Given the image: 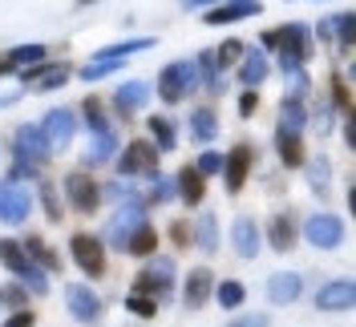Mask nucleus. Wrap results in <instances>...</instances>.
I'll return each mask as SVG.
<instances>
[{"mask_svg":"<svg viewBox=\"0 0 356 327\" xmlns=\"http://www.w3.org/2000/svg\"><path fill=\"white\" fill-rule=\"evenodd\" d=\"M259 12H264L259 0H222V4L202 12V21L207 24H235V21H247V17H259Z\"/></svg>","mask_w":356,"mask_h":327,"instance_id":"nucleus-20","label":"nucleus"},{"mask_svg":"<svg viewBox=\"0 0 356 327\" xmlns=\"http://www.w3.org/2000/svg\"><path fill=\"white\" fill-rule=\"evenodd\" d=\"M328 21H332V41L348 53L353 49V12H332Z\"/></svg>","mask_w":356,"mask_h":327,"instance_id":"nucleus-43","label":"nucleus"},{"mask_svg":"<svg viewBox=\"0 0 356 327\" xmlns=\"http://www.w3.org/2000/svg\"><path fill=\"white\" fill-rule=\"evenodd\" d=\"M33 215V194L21 182H0V222L4 226H21Z\"/></svg>","mask_w":356,"mask_h":327,"instance_id":"nucleus-11","label":"nucleus"},{"mask_svg":"<svg viewBox=\"0 0 356 327\" xmlns=\"http://www.w3.org/2000/svg\"><path fill=\"white\" fill-rule=\"evenodd\" d=\"M65 307H69V315H73L77 324H86V327H93L97 319H102V311H106L102 295H97L89 283H69L65 287Z\"/></svg>","mask_w":356,"mask_h":327,"instance_id":"nucleus-10","label":"nucleus"},{"mask_svg":"<svg viewBox=\"0 0 356 327\" xmlns=\"http://www.w3.org/2000/svg\"><path fill=\"white\" fill-rule=\"evenodd\" d=\"M113 158H118V133L106 130V133H93V142H89V150L81 153V170H97V166H110Z\"/></svg>","mask_w":356,"mask_h":327,"instance_id":"nucleus-24","label":"nucleus"},{"mask_svg":"<svg viewBox=\"0 0 356 327\" xmlns=\"http://www.w3.org/2000/svg\"><path fill=\"white\" fill-rule=\"evenodd\" d=\"M0 262H4V271H13L17 279L29 271V255H24V246L17 239H0Z\"/></svg>","mask_w":356,"mask_h":327,"instance_id":"nucleus-34","label":"nucleus"},{"mask_svg":"<svg viewBox=\"0 0 356 327\" xmlns=\"http://www.w3.org/2000/svg\"><path fill=\"white\" fill-rule=\"evenodd\" d=\"M81 117H86L89 133L110 130V113H106V106H102V97H86V101H81Z\"/></svg>","mask_w":356,"mask_h":327,"instance_id":"nucleus-36","label":"nucleus"},{"mask_svg":"<svg viewBox=\"0 0 356 327\" xmlns=\"http://www.w3.org/2000/svg\"><path fill=\"white\" fill-rule=\"evenodd\" d=\"M37 194H41V206H44V218L49 222H61L65 218V206H61V194H57V186L53 182H37Z\"/></svg>","mask_w":356,"mask_h":327,"instance_id":"nucleus-38","label":"nucleus"},{"mask_svg":"<svg viewBox=\"0 0 356 327\" xmlns=\"http://www.w3.org/2000/svg\"><path fill=\"white\" fill-rule=\"evenodd\" d=\"M186 8H199V4H219V0H182Z\"/></svg>","mask_w":356,"mask_h":327,"instance_id":"nucleus-58","label":"nucleus"},{"mask_svg":"<svg viewBox=\"0 0 356 327\" xmlns=\"http://www.w3.org/2000/svg\"><path fill=\"white\" fill-rule=\"evenodd\" d=\"M195 166H199V174H202V178L219 174V170H222V153H215V150H202V153H199V162H195Z\"/></svg>","mask_w":356,"mask_h":327,"instance_id":"nucleus-49","label":"nucleus"},{"mask_svg":"<svg viewBox=\"0 0 356 327\" xmlns=\"http://www.w3.org/2000/svg\"><path fill=\"white\" fill-rule=\"evenodd\" d=\"M21 283L29 287V295H37V299H41V295H49V271L37 267V262H29V271L21 275Z\"/></svg>","mask_w":356,"mask_h":327,"instance_id":"nucleus-44","label":"nucleus"},{"mask_svg":"<svg viewBox=\"0 0 356 327\" xmlns=\"http://www.w3.org/2000/svg\"><path fill=\"white\" fill-rule=\"evenodd\" d=\"M41 174V166H33V162H17L8 174H4V182H24V178H37Z\"/></svg>","mask_w":356,"mask_h":327,"instance_id":"nucleus-52","label":"nucleus"},{"mask_svg":"<svg viewBox=\"0 0 356 327\" xmlns=\"http://www.w3.org/2000/svg\"><path fill=\"white\" fill-rule=\"evenodd\" d=\"M150 101V81H142V77H134V81H122L118 93H113V106L122 117H134V113H142Z\"/></svg>","mask_w":356,"mask_h":327,"instance_id":"nucleus-22","label":"nucleus"},{"mask_svg":"<svg viewBox=\"0 0 356 327\" xmlns=\"http://www.w3.org/2000/svg\"><path fill=\"white\" fill-rule=\"evenodd\" d=\"M146 49H154V37H130V41L106 44V49H97L93 57H97V61H126L130 53H146Z\"/></svg>","mask_w":356,"mask_h":327,"instance_id":"nucleus-31","label":"nucleus"},{"mask_svg":"<svg viewBox=\"0 0 356 327\" xmlns=\"http://www.w3.org/2000/svg\"><path fill=\"white\" fill-rule=\"evenodd\" d=\"M186 93H195V65L191 61H170L158 73V97L166 106H178Z\"/></svg>","mask_w":356,"mask_h":327,"instance_id":"nucleus-7","label":"nucleus"},{"mask_svg":"<svg viewBox=\"0 0 356 327\" xmlns=\"http://www.w3.org/2000/svg\"><path fill=\"white\" fill-rule=\"evenodd\" d=\"M356 303V283L353 279H332L316 291V307L320 311H353Z\"/></svg>","mask_w":356,"mask_h":327,"instance_id":"nucleus-21","label":"nucleus"},{"mask_svg":"<svg viewBox=\"0 0 356 327\" xmlns=\"http://www.w3.org/2000/svg\"><path fill=\"white\" fill-rule=\"evenodd\" d=\"M21 101V93H0V109H8V106H17Z\"/></svg>","mask_w":356,"mask_h":327,"instance_id":"nucleus-56","label":"nucleus"},{"mask_svg":"<svg viewBox=\"0 0 356 327\" xmlns=\"http://www.w3.org/2000/svg\"><path fill=\"white\" fill-rule=\"evenodd\" d=\"M284 81H288V93H291V97H308L312 81H308V73H304V65H300V69H288V73H284Z\"/></svg>","mask_w":356,"mask_h":327,"instance_id":"nucleus-47","label":"nucleus"},{"mask_svg":"<svg viewBox=\"0 0 356 327\" xmlns=\"http://www.w3.org/2000/svg\"><path fill=\"white\" fill-rule=\"evenodd\" d=\"M251 166H255V146H251V142H235L231 153H222V170H219V174H222L227 194H239V190H243Z\"/></svg>","mask_w":356,"mask_h":327,"instance_id":"nucleus-9","label":"nucleus"},{"mask_svg":"<svg viewBox=\"0 0 356 327\" xmlns=\"http://www.w3.org/2000/svg\"><path fill=\"white\" fill-rule=\"evenodd\" d=\"M280 33V57H288V61H296V65H304L312 57V28L308 24H300V21H291L284 24V28H275Z\"/></svg>","mask_w":356,"mask_h":327,"instance_id":"nucleus-13","label":"nucleus"},{"mask_svg":"<svg viewBox=\"0 0 356 327\" xmlns=\"http://www.w3.org/2000/svg\"><path fill=\"white\" fill-rule=\"evenodd\" d=\"M300 170H304V178H308L312 194L328 198V186H332V162H328V158H312V162H304Z\"/></svg>","mask_w":356,"mask_h":327,"instance_id":"nucleus-30","label":"nucleus"},{"mask_svg":"<svg viewBox=\"0 0 356 327\" xmlns=\"http://www.w3.org/2000/svg\"><path fill=\"white\" fill-rule=\"evenodd\" d=\"M239 57H243V44H239V41H231V37H227V41H222L219 49H215V65H219L222 73H227V69L235 65Z\"/></svg>","mask_w":356,"mask_h":327,"instance_id":"nucleus-46","label":"nucleus"},{"mask_svg":"<svg viewBox=\"0 0 356 327\" xmlns=\"http://www.w3.org/2000/svg\"><path fill=\"white\" fill-rule=\"evenodd\" d=\"M332 106L340 109V113H348V109H353V97H348V81H344L340 73H332Z\"/></svg>","mask_w":356,"mask_h":327,"instance_id":"nucleus-48","label":"nucleus"},{"mask_svg":"<svg viewBox=\"0 0 356 327\" xmlns=\"http://www.w3.org/2000/svg\"><path fill=\"white\" fill-rule=\"evenodd\" d=\"M255 109H259V89H243L239 93V117H255Z\"/></svg>","mask_w":356,"mask_h":327,"instance_id":"nucleus-51","label":"nucleus"},{"mask_svg":"<svg viewBox=\"0 0 356 327\" xmlns=\"http://www.w3.org/2000/svg\"><path fill=\"white\" fill-rule=\"evenodd\" d=\"M146 202H154V206H166V202H178L175 178H162V174H154V178H150V198H146Z\"/></svg>","mask_w":356,"mask_h":327,"instance_id":"nucleus-42","label":"nucleus"},{"mask_svg":"<svg viewBox=\"0 0 356 327\" xmlns=\"http://www.w3.org/2000/svg\"><path fill=\"white\" fill-rule=\"evenodd\" d=\"M275 130H284V133H304L308 130V101L284 93V97H280V121H275Z\"/></svg>","mask_w":356,"mask_h":327,"instance_id":"nucleus-25","label":"nucleus"},{"mask_svg":"<svg viewBox=\"0 0 356 327\" xmlns=\"http://www.w3.org/2000/svg\"><path fill=\"white\" fill-rule=\"evenodd\" d=\"M122 303H126V311H130V315H138V319H154V315H158V299L142 295V291H130Z\"/></svg>","mask_w":356,"mask_h":327,"instance_id":"nucleus-41","label":"nucleus"},{"mask_svg":"<svg viewBox=\"0 0 356 327\" xmlns=\"http://www.w3.org/2000/svg\"><path fill=\"white\" fill-rule=\"evenodd\" d=\"M170 239H175L178 246H191V222H175V226H170Z\"/></svg>","mask_w":356,"mask_h":327,"instance_id":"nucleus-53","label":"nucleus"},{"mask_svg":"<svg viewBox=\"0 0 356 327\" xmlns=\"http://www.w3.org/2000/svg\"><path fill=\"white\" fill-rule=\"evenodd\" d=\"M4 61H13L17 69H29V65H41L44 61V44H13L8 53H0Z\"/></svg>","mask_w":356,"mask_h":327,"instance_id":"nucleus-37","label":"nucleus"},{"mask_svg":"<svg viewBox=\"0 0 356 327\" xmlns=\"http://www.w3.org/2000/svg\"><path fill=\"white\" fill-rule=\"evenodd\" d=\"M61 190H65L69 206L77 210V215H93L97 206H102V190H97V182L89 170H69L65 182H61Z\"/></svg>","mask_w":356,"mask_h":327,"instance_id":"nucleus-8","label":"nucleus"},{"mask_svg":"<svg viewBox=\"0 0 356 327\" xmlns=\"http://www.w3.org/2000/svg\"><path fill=\"white\" fill-rule=\"evenodd\" d=\"M142 222H150V218H146V202H138V194H134V198H126V202H118L113 218L106 222V230H102V242L113 246V251H126L130 235Z\"/></svg>","mask_w":356,"mask_h":327,"instance_id":"nucleus-1","label":"nucleus"},{"mask_svg":"<svg viewBox=\"0 0 356 327\" xmlns=\"http://www.w3.org/2000/svg\"><path fill=\"white\" fill-rule=\"evenodd\" d=\"M41 133H44V142H49L53 153H65L69 142L77 137V113H73L69 106H53L41 117Z\"/></svg>","mask_w":356,"mask_h":327,"instance_id":"nucleus-6","label":"nucleus"},{"mask_svg":"<svg viewBox=\"0 0 356 327\" xmlns=\"http://www.w3.org/2000/svg\"><path fill=\"white\" fill-rule=\"evenodd\" d=\"M97 190H102V202H126V198H134L130 190V178H122V182H97Z\"/></svg>","mask_w":356,"mask_h":327,"instance_id":"nucleus-45","label":"nucleus"},{"mask_svg":"<svg viewBox=\"0 0 356 327\" xmlns=\"http://www.w3.org/2000/svg\"><path fill=\"white\" fill-rule=\"evenodd\" d=\"M175 283H178V262L175 259H150L138 275H134V287L130 291H142L150 299H170L175 295Z\"/></svg>","mask_w":356,"mask_h":327,"instance_id":"nucleus-2","label":"nucleus"},{"mask_svg":"<svg viewBox=\"0 0 356 327\" xmlns=\"http://www.w3.org/2000/svg\"><path fill=\"white\" fill-rule=\"evenodd\" d=\"M17 73H21V81L29 89H37V93H49V89H61V85H69V77H73V73H69V65H61V61H57V65H29V69H17Z\"/></svg>","mask_w":356,"mask_h":327,"instance_id":"nucleus-16","label":"nucleus"},{"mask_svg":"<svg viewBox=\"0 0 356 327\" xmlns=\"http://www.w3.org/2000/svg\"><path fill=\"white\" fill-rule=\"evenodd\" d=\"M154 251H158V230L150 226V222H142V226L130 235V242H126V255H134V259H150Z\"/></svg>","mask_w":356,"mask_h":327,"instance_id":"nucleus-32","label":"nucleus"},{"mask_svg":"<svg viewBox=\"0 0 356 327\" xmlns=\"http://www.w3.org/2000/svg\"><path fill=\"white\" fill-rule=\"evenodd\" d=\"M264 239H267V246H271L275 255H288L291 246H296V215H291L288 206H284V210H275V215L267 218Z\"/></svg>","mask_w":356,"mask_h":327,"instance_id":"nucleus-14","label":"nucleus"},{"mask_svg":"<svg viewBox=\"0 0 356 327\" xmlns=\"http://www.w3.org/2000/svg\"><path fill=\"white\" fill-rule=\"evenodd\" d=\"M89 4H97V0H77V8H89Z\"/></svg>","mask_w":356,"mask_h":327,"instance_id":"nucleus-59","label":"nucleus"},{"mask_svg":"<svg viewBox=\"0 0 356 327\" xmlns=\"http://www.w3.org/2000/svg\"><path fill=\"white\" fill-rule=\"evenodd\" d=\"M29 299H33V295H29V287H24L21 279L0 287V307H4V311H21V307H29Z\"/></svg>","mask_w":356,"mask_h":327,"instance_id":"nucleus-39","label":"nucleus"},{"mask_svg":"<svg viewBox=\"0 0 356 327\" xmlns=\"http://www.w3.org/2000/svg\"><path fill=\"white\" fill-rule=\"evenodd\" d=\"M275 153H280V162H284L288 170H300V166L308 162V153H304V137H300V133L275 130Z\"/></svg>","mask_w":356,"mask_h":327,"instance_id":"nucleus-28","label":"nucleus"},{"mask_svg":"<svg viewBox=\"0 0 356 327\" xmlns=\"http://www.w3.org/2000/svg\"><path fill=\"white\" fill-rule=\"evenodd\" d=\"M191 230H195L191 242L199 246L202 255H215V251H219V218H215V210H202L199 222H195Z\"/></svg>","mask_w":356,"mask_h":327,"instance_id":"nucleus-27","label":"nucleus"},{"mask_svg":"<svg viewBox=\"0 0 356 327\" xmlns=\"http://www.w3.org/2000/svg\"><path fill=\"white\" fill-rule=\"evenodd\" d=\"M211 291H215V275H211V267H195V271L186 275V283H182V307H186V311L207 307L211 303Z\"/></svg>","mask_w":356,"mask_h":327,"instance_id":"nucleus-19","label":"nucleus"},{"mask_svg":"<svg viewBox=\"0 0 356 327\" xmlns=\"http://www.w3.org/2000/svg\"><path fill=\"white\" fill-rule=\"evenodd\" d=\"M227 327H271L267 315H243V319H231Z\"/></svg>","mask_w":356,"mask_h":327,"instance_id":"nucleus-54","label":"nucleus"},{"mask_svg":"<svg viewBox=\"0 0 356 327\" xmlns=\"http://www.w3.org/2000/svg\"><path fill=\"white\" fill-rule=\"evenodd\" d=\"M211 299L222 307V311H235V307H243L247 299V287L239 283V279H222V283H215V291H211Z\"/></svg>","mask_w":356,"mask_h":327,"instance_id":"nucleus-33","label":"nucleus"},{"mask_svg":"<svg viewBox=\"0 0 356 327\" xmlns=\"http://www.w3.org/2000/svg\"><path fill=\"white\" fill-rule=\"evenodd\" d=\"M304 295V275L300 271H275L267 275V303L271 307H288Z\"/></svg>","mask_w":356,"mask_h":327,"instance_id":"nucleus-15","label":"nucleus"},{"mask_svg":"<svg viewBox=\"0 0 356 327\" xmlns=\"http://www.w3.org/2000/svg\"><path fill=\"white\" fill-rule=\"evenodd\" d=\"M316 33H320V41H332V21L324 17V21L316 24Z\"/></svg>","mask_w":356,"mask_h":327,"instance_id":"nucleus-55","label":"nucleus"},{"mask_svg":"<svg viewBox=\"0 0 356 327\" xmlns=\"http://www.w3.org/2000/svg\"><path fill=\"white\" fill-rule=\"evenodd\" d=\"M13 158H17V162H33V166H44V162L53 158L41 126H21V130L13 133Z\"/></svg>","mask_w":356,"mask_h":327,"instance_id":"nucleus-12","label":"nucleus"},{"mask_svg":"<svg viewBox=\"0 0 356 327\" xmlns=\"http://www.w3.org/2000/svg\"><path fill=\"white\" fill-rule=\"evenodd\" d=\"M191 137H195V146H211L219 137V113H215V106L191 109Z\"/></svg>","mask_w":356,"mask_h":327,"instance_id":"nucleus-26","label":"nucleus"},{"mask_svg":"<svg viewBox=\"0 0 356 327\" xmlns=\"http://www.w3.org/2000/svg\"><path fill=\"white\" fill-rule=\"evenodd\" d=\"M235 77H239V85L243 89H259L267 77H271V61H267V53L259 49V44H255V49H243Z\"/></svg>","mask_w":356,"mask_h":327,"instance_id":"nucleus-18","label":"nucleus"},{"mask_svg":"<svg viewBox=\"0 0 356 327\" xmlns=\"http://www.w3.org/2000/svg\"><path fill=\"white\" fill-rule=\"evenodd\" d=\"M4 327H37V311L33 307H21V311H8Z\"/></svg>","mask_w":356,"mask_h":327,"instance_id":"nucleus-50","label":"nucleus"},{"mask_svg":"<svg viewBox=\"0 0 356 327\" xmlns=\"http://www.w3.org/2000/svg\"><path fill=\"white\" fill-rule=\"evenodd\" d=\"M0 77H17V65H13V61H4V57H0Z\"/></svg>","mask_w":356,"mask_h":327,"instance_id":"nucleus-57","label":"nucleus"},{"mask_svg":"<svg viewBox=\"0 0 356 327\" xmlns=\"http://www.w3.org/2000/svg\"><path fill=\"white\" fill-rule=\"evenodd\" d=\"M146 126H150V133H154V146H158V150H166V153H170V150L178 146V130H175V121H170V117L154 113V117H150Z\"/></svg>","mask_w":356,"mask_h":327,"instance_id":"nucleus-35","label":"nucleus"},{"mask_svg":"<svg viewBox=\"0 0 356 327\" xmlns=\"http://www.w3.org/2000/svg\"><path fill=\"white\" fill-rule=\"evenodd\" d=\"M259 242H264V230H259V222L251 215H239L235 222H231V246H235V255L239 259H255L259 255Z\"/></svg>","mask_w":356,"mask_h":327,"instance_id":"nucleus-17","label":"nucleus"},{"mask_svg":"<svg viewBox=\"0 0 356 327\" xmlns=\"http://www.w3.org/2000/svg\"><path fill=\"white\" fill-rule=\"evenodd\" d=\"M304 242L316 246V251H336L344 242V218L340 215H328V210H316V215L304 218Z\"/></svg>","mask_w":356,"mask_h":327,"instance_id":"nucleus-5","label":"nucleus"},{"mask_svg":"<svg viewBox=\"0 0 356 327\" xmlns=\"http://www.w3.org/2000/svg\"><path fill=\"white\" fill-rule=\"evenodd\" d=\"M162 150L150 137H134L126 150H118V178H154Z\"/></svg>","mask_w":356,"mask_h":327,"instance_id":"nucleus-3","label":"nucleus"},{"mask_svg":"<svg viewBox=\"0 0 356 327\" xmlns=\"http://www.w3.org/2000/svg\"><path fill=\"white\" fill-rule=\"evenodd\" d=\"M175 190H178V202H182V206L199 210V202L207 198V178L199 174V166H195V162L178 170V178H175Z\"/></svg>","mask_w":356,"mask_h":327,"instance_id":"nucleus-23","label":"nucleus"},{"mask_svg":"<svg viewBox=\"0 0 356 327\" xmlns=\"http://www.w3.org/2000/svg\"><path fill=\"white\" fill-rule=\"evenodd\" d=\"M69 255H73V262L81 267V275H86V279H102V275L110 271L102 235H89V230H77V235H69Z\"/></svg>","mask_w":356,"mask_h":327,"instance_id":"nucleus-4","label":"nucleus"},{"mask_svg":"<svg viewBox=\"0 0 356 327\" xmlns=\"http://www.w3.org/2000/svg\"><path fill=\"white\" fill-rule=\"evenodd\" d=\"M21 246H24V255H29V262L44 267L49 275H53V271H61V255H57V251H53V246H49V242H44L41 235H29V239H24Z\"/></svg>","mask_w":356,"mask_h":327,"instance_id":"nucleus-29","label":"nucleus"},{"mask_svg":"<svg viewBox=\"0 0 356 327\" xmlns=\"http://www.w3.org/2000/svg\"><path fill=\"white\" fill-rule=\"evenodd\" d=\"M118 69H126V65H122V61H97V57H93L86 69H77V77H81L86 85H93V81H106V77H113Z\"/></svg>","mask_w":356,"mask_h":327,"instance_id":"nucleus-40","label":"nucleus"}]
</instances>
